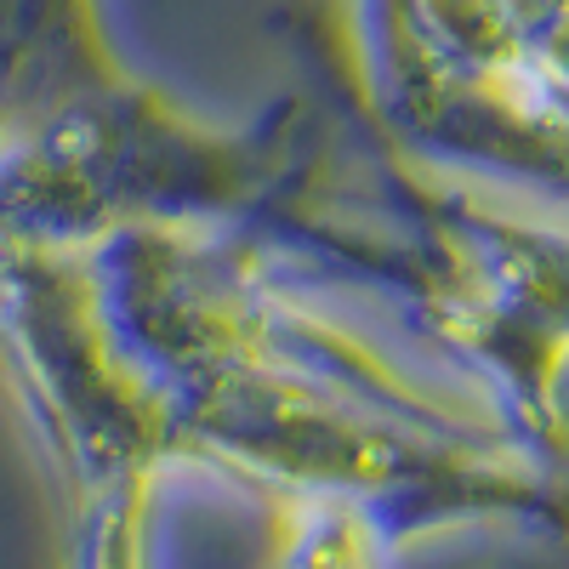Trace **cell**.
<instances>
[{
  "label": "cell",
  "instance_id": "6da1fadb",
  "mask_svg": "<svg viewBox=\"0 0 569 569\" xmlns=\"http://www.w3.org/2000/svg\"><path fill=\"white\" fill-rule=\"evenodd\" d=\"M308 74L342 86L399 149L485 194L569 217V98L496 74H445L353 34L348 7L291 0L279 12Z\"/></svg>",
  "mask_w": 569,
  "mask_h": 569
},
{
  "label": "cell",
  "instance_id": "7a4b0ae2",
  "mask_svg": "<svg viewBox=\"0 0 569 569\" xmlns=\"http://www.w3.org/2000/svg\"><path fill=\"white\" fill-rule=\"evenodd\" d=\"M353 34L445 74H496L569 98V0H348Z\"/></svg>",
  "mask_w": 569,
  "mask_h": 569
},
{
  "label": "cell",
  "instance_id": "3957f363",
  "mask_svg": "<svg viewBox=\"0 0 569 569\" xmlns=\"http://www.w3.org/2000/svg\"><path fill=\"white\" fill-rule=\"evenodd\" d=\"M284 563L279 569H382V530L348 501H279Z\"/></svg>",
  "mask_w": 569,
  "mask_h": 569
}]
</instances>
